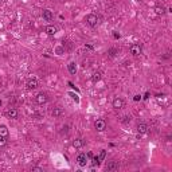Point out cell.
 <instances>
[{
  "mask_svg": "<svg viewBox=\"0 0 172 172\" xmlns=\"http://www.w3.org/2000/svg\"><path fill=\"white\" fill-rule=\"evenodd\" d=\"M44 31H46V34H47V35L54 36L58 32V28L55 26H53V24H50V26H47L46 28H44Z\"/></svg>",
  "mask_w": 172,
  "mask_h": 172,
  "instance_id": "10",
  "label": "cell"
},
{
  "mask_svg": "<svg viewBox=\"0 0 172 172\" xmlns=\"http://www.w3.org/2000/svg\"><path fill=\"white\" fill-rule=\"evenodd\" d=\"M9 132H8V128L5 125H0V136H4V137H8Z\"/></svg>",
  "mask_w": 172,
  "mask_h": 172,
  "instance_id": "15",
  "label": "cell"
},
{
  "mask_svg": "<svg viewBox=\"0 0 172 172\" xmlns=\"http://www.w3.org/2000/svg\"><path fill=\"white\" fill-rule=\"evenodd\" d=\"M97 157H98V160H100V163H101V161H104V160H105V157H106V151H105V149H102V151H101V153L98 155Z\"/></svg>",
  "mask_w": 172,
  "mask_h": 172,
  "instance_id": "18",
  "label": "cell"
},
{
  "mask_svg": "<svg viewBox=\"0 0 172 172\" xmlns=\"http://www.w3.org/2000/svg\"><path fill=\"white\" fill-rule=\"evenodd\" d=\"M55 53H57L58 55H62V54L65 53V47H62V46H58L57 49H55Z\"/></svg>",
  "mask_w": 172,
  "mask_h": 172,
  "instance_id": "22",
  "label": "cell"
},
{
  "mask_svg": "<svg viewBox=\"0 0 172 172\" xmlns=\"http://www.w3.org/2000/svg\"><path fill=\"white\" fill-rule=\"evenodd\" d=\"M42 16H43V19L44 20H47V22H51V20L54 19V15L50 9H44L43 12H42Z\"/></svg>",
  "mask_w": 172,
  "mask_h": 172,
  "instance_id": "12",
  "label": "cell"
},
{
  "mask_svg": "<svg viewBox=\"0 0 172 172\" xmlns=\"http://www.w3.org/2000/svg\"><path fill=\"white\" fill-rule=\"evenodd\" d=\"M77 163L82 168L86 167V163H88V156H86V153H78V156H77Z\"/></svg>",
  "mask_w": 172,
  "mask_h": 172,
  "instance_id": "5",
  "label": "cell"
},
{
  "mask_svg": "<svg viewBox=\"0 0 172 172\" xmlns=\"http://www.w3.org/2000/svg\"><path fill=\"white\" fill-rule=\"evenodd\" d=\"M26 86L28 90H34V89L38 88V80H36V78H30V80L26 82Z\"/></svg>",
  "mask_w": 172,
  "mask_h": 172,
  "instance_id": "7",
  "label": "cell"
},
{
  "mask_svg": "<svg viewBox=\"0 0 172 172\" xmlns=\"http://www.w3.org/2000/svg\"><path fill=\"white\" fill-rule=\"evenodd\" d=\"M140 100H141V96H140V94H136V96H135V97H133V101H140Z\"/></svg>",
  "mask_w": 172,
  "mask_h": 172,
  "instance_id": "26",
  "label": "cell"
},
{
  "mask_svg": "<svg viewBox=\"0 0 172 172\" xmlns=\"http://www.w3.org/2000/svg\"><path fill=\"white\" fill-rule=\"evenodd\" d=\"M67 69H69V73H70L71 75L77 74V63H75V62H70V63L67 65Z\"/></svg>",
  "mask_w": 172,
  "mask_h": 172,
  "instance_id": "13",
  "label": "cell"
},
{
  "mask_svg": "<svg viewBox=\"0 0 172 172\" xmlns=\"http://www.w3.org/2000/svg\"><path fill=\"white\" fill-rule=\"evenodd\" d=\"M61 114H62V109H61V108H55V109L53 110V116H54V117H59Z\"/></svg>",
  "mask_w": 172,
  "mask_h": 172,
  "instance_id": "20",
  "label": "cell"
},
{
  "mask_svg": "<svg viewBox=\"0 0 172 172\" xmlns=\"http://www.w3.org/2000/svg\"><path fill=\"white\" fill-rule=\"evenodd\" d=\"M92 80H93V82H98V81L101 80V73H100V71L94 73V74H93V77H92Z\"/></svg>",
  "mask_w": 172,
  "mask_h": 172,
  "instance_id": "17",
  "label": "cell"
},
{
  "mask_svg": "<svg viewBox=\"0 0 172 172\" xmlns=\"http://www.w3.org/2000/svg\"><path fill=\"white\" fill-rule=\"evenodd\" d=\"M113 36H114L116 39H120V38H121V35H120V34L117 32V31H113Z\"/></svg>",
  "mask_w": 172,
  "mask_h": 172,
  "instance_id": "27",
  "label": "cell"
},
{
  "mask_svg": "<svg viewBox=\"0 0 172 172\" xmlns=\"http://www.w3.org/2000/svg\"><path fill=\"white\" fill-rule=\"evenodd\" d=\"M0 3H1V0H0Z\"/></svg>",
  "mask_w": 172,
  "mask_h": 172,
  "instance_id": "29",
  "label": "cell"
},
{
  "mask_svg": "<svg viewBox=\"0 0 172 172\" xmlns=\"http://www.w3.org/2000/svg\"><path fill=\"white\" fill-rule=\"evenodd\" d=\"M31 169L35 171V172H43V168H40V167H32Z\"/></svg>",
  "mask_w": 172,
  "mask_h": 172,
  "instance_id": "24",
  "label": "cell"
},
{
  "mask_svg": "<svg viewBox=\"0 0 172 172\" xmlns=\"http://www.w3.org/2000/svg\"><path fill=\"white\" fill-rule=\"evenodd\" d=\"M85 22L88 23L90 27H96L98 24V16L96 13H89L88 16L85 18Z\"/></svg>",
  "mask_w": 172,
  "mask_h": 172,
  "instance_id": "1",
  "label": "cell"
},
{
  "mask_svg": "<svg viewBox=\"0 0 172 172\" xmlns=\"http://www.w3.org/2000/svg\"><path fill=\"white\" fill-rule=\"evenodd\" d=\"M94 128H96V131L97 132H104L106 129V121L105 120H96L94 121Z\"/></svg>",
  "mask_w": 172,
  "mask_h": 172,
  "instance_id": "3",
  "label": "cell"
},
{
  "mask_svg": "<svg viewBox=\"0 0 172 172\" xmlns=\"http://www.w3.org/2000/svg\"><path fill=\"white\" fill-rule=\"evenodd\" d=\"M153 11L156 12V15H164L165 13V7L164 5H156L153 8Z\"/></svg>",
  "mask_w": 172,
  "mask_h": 172,
  "instance_id": "14",
  "label": "cell"
},
{
  "mask_svg": "<svg viewBox=\"0 0 172 172\" xmlns=\"http://www.w3.org/2000/svg\"><path fill=\"white\" fill-rule=\"evenodd\" d=\"M129 51H131V54H132L133 57H139L140 54H141L143 49H141V46L140 44H137V43H133L131 47H129Z\"/></svg>",
  "mask_w": 172,
  "mask_h": 172,
  "instance_id": "4",
  "label": "cell"
},
{
  "mask_svg": "<svg viewBox=\"0 0 172 172\" xmlns=\"http://www.w3.org/2000/svg\"><path fill=\"white\" fill-rule=\"evenodd\" d=\"M69 94H70L71 98H73V100H74V101L77 102V104L80 102V98H78V96H77V94H74V93H69Z\"/></svg>",
  "mask_w": 172,
  "mask_h": 172,
  "instance_id": "23",
  "label": "cell"
},
{
  "mask_svg": "<svg viewBox=\"0 0 172 172\" xmlns=\"http://www.w3.org/2000/svg\"><path fill=\"white\" fill-rule=\"evenodd\" d=\"M86 156H88V159H92V157H93V153H92V152H89Z\"/></svg>",
  "mask_w": 172,
  "mask_h": 172,
  "instance_id": "28",
  "label": "cell"
},
{
  "mask_svg": "<svg viewBox=\"0 0 172 172\" xmlns=\"http://www.w3.org/2000/svg\"><path fill=\"white\" fill-rule=\"evenodd\" d=\"M149 96H151V93H149V92H147L145 94H144V96H141V100H148V98H149Z\"/></svg>",
  "mask_w": 172,
  "mask_h": 172,
  "instance_id": "25",
  "label": "cell"
},
{
  "mask_svg": "<svg viewBox=\"0 0 172 172\" xmlns=\"http://www.w3.org/2000/svg\"><path fill=\"white\" fill-rule=\"evenodd\" d=\"M112 106H113L114 109H117V110L122 109V108H124V101H122V98L116 97L114 100H113V102H112Z\"/></svg>",
  "mask_w": 172,
  "mask_h": 172,
  "instance_id": "6",
  "label": "cell"
},
{
  "mask_svg": "<svg viewBox=\"0 0 172 172\" xmlns=\"http://www.w3.org/2000/svg\"><path fill=\"white\" fill-rule=\"evenodd\" d=\"M7 139H8V137L0 136V148H3V147L7 145Z\"/></svg>",
  "mask_w": 172,
  "mask_h": 172,
  "instance_id": "19",
  "label": "cell"
},
{
  "mask_svg": "<svg viewBox=\"0 0 172 172\" xmlns=\"http://www.w3.org/2000/svg\"><path fill=\"white\" fill-rule=\"evenodd\" d=\"M136 129H137V133H139V135H145V133L148 132V125L144 122H140V124H137Z\"/></svg>",
  "mask_w": 172,
  "mask_h": 172,
  "instance_id": "9",
  "label": "cell"
},
{
  "mask_svg": "<svg viewBox=\"0 0 172 172\" xmlns=\"http://www.w3.org/2000/svg\"><path fill=\"white\" fill-rule=\"evenodd\" d=\"M5 116L8 117V118H12V120H15V118H18V116H19V112L15 109V108H9L8 110L5 112Z\"/></svg>",
  "mask_w": 172,
  "mask_h": 172,
  "instance_id": "8",
  "label": "cell"
},
{
  "mask_svg": "<svg viewBox=\"0 0 172 172\" xmlns=\"http://www.w3.org/2000/svg\"><path fill=\"white\" fill-rule=\"evenodd\" d=\"M92 164H93V167H96V165H100V160H98L97 156H93V157H92Z\"/></svg>",
  "mask_w": 172,
  "mask_h": 172,
  "instance_id": "21",
  "label": "cell"
},
{
  "mask_svg": "<svg viewBox=\"0 0 172 172\" xmlns=\"http://www.w3.org/2000/svg\"><path fill=\"white\" fill-rule=\"evenodd\" d=\"M47 101H49V97H47V94H46V93L40 92V93H38V94L35 96V102L38 104V105H44Z\"/></svg>",
  "mask_w": 172,
  "mask_h": 172,
  "instance_id": "2",
  "label": "cell"
},
{
  "mask_svg": "<svg viewBox=\"0 0 172 172\" xmlns=\"http://www.w3.org/2000/svg\"><path fill=\"white\" fill-rule=\"evenodd\" d=\"M118 161H109V163L106 164V171H117L118 169Z\"/></svg>",
  "mask_w": 172,
  "mask_h": 172,
  "instance_id": "11",
  "label": "cell"
},
{
  "mask_svg": "<svg viewBox=\"0 0 172 172\" xmlns=\"http://www.w3.org/2000/svg\"><path fill=\"white\" fill-rule=\"evenodd\" d=\"M82 145H84L82 139H75L74 141H73V147H74V148H81Z\"/></svg>",
  "mask_w": 172,
  "mask_h": 172,
  "instance_id": "16",
  "label": "cell"
}]
</instances>
